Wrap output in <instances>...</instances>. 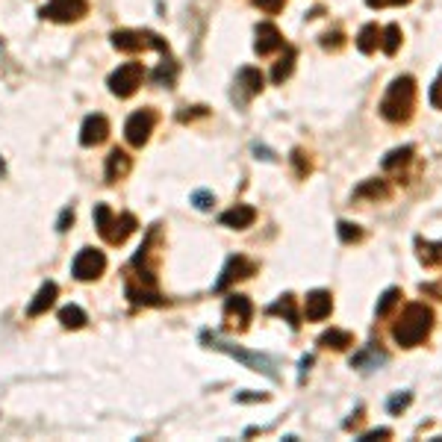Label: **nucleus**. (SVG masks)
<instances>
[{
  "mask_svg": "<svg viewBox=\"0 0 442 442\" xmlns=\"http://www.w3.org/2000/svg\"><path fill=\"white\" fill-rule=\"evenodd\" d=\"M265 313H268V316H284L292 330H298V327H301V316H298V306H295V295H289V292H286V295H280L275 304H268V310H265Z\"/></svg>",
  "mask_w": 442,
  "mask_h": 442,
  "instance_id": "20",
  "label": "nucleus"
},
{
  "mask_svg": "<svg viewBox=\"0 0 442 442\" xmlns=\"http://www.w3.org/2000/svg\"><path fill=\"white\" fill-rule=\"evenodd\" d=\"M147 245H151V233H147V239H145V245L139 248V254L133 256V265H142V260L147 256ZM139 280H142V286H136L133 280L127 284V298H130L133 304H145V306H159V304H165L163 295L154 289V275L147 272V268H142Z\"/></svg>",
  "mask_w": 442,
  "mask_h": 442,
  "instance_id": "5",
  "label": "nucleus"
},
{
  "mask_svg": "<svg viewBox=\"0 0 442 442\" xmlns=\"http://www.w3.org/2000/svg\"><path fill=\"white\" fill-rule=\"evenodd\" d=\"M434 330V310L427 304H407L398 313L395 325H392V339L398 342L401 348H416L431 336Z\"/></svg>",
  "mask_w": 442,
  "mask_h": 442,
  "instance_id": "1",
  "label": "nucleus"
},
{
  "mask_svg": "<svg viewBox=\"0 0 442 442\" xmlns=\"http://www.w3.org/2000/svg\"><path fill=\"white\" fill-rule=\"evenodd\" d=\"M360 419H363V407H357V410H354V413H351V419H345V425H342V427H345V431H351V427L357 425Z\"/></svg>",
  "mask_w": 442,
  "mask_h": 442,
  "instance_id": "44",
  "label": "nucleus"
},
{
  "mask_svg": "<svg viewBox=\"0 0 442 442\" xmlns=\"http://www.w3.org/2000/svg\"><path fill=\"white\" fill-rule=\"evenodd\" d=\"M431 106L442 109V71H439V77L434 80V85H431Z\"/></svg>",
  "mask_w": 442,
  "mask_h": 442,
  "instance_id": "38",
  "label": "nucleus"
},
{
  "mask_svg": "<svg viewBox=\"0 0 442 442\" xmlns=\"http://www.w3.org/2000/svg\"><path fill=\"white\" fill-rule=\"evenodd\" d=\"M85 12H89L85 0H51L42 9V18H51L56 24H71V21H80Z\"/></svg>",
  "mask_w": 442,
  "mask_h": 442,
  "instance_id": "10",
  "label": "nucleus"
},
{
  "mask_svg": "<svg viewBox=\"0 0 442 442\" xmlns=\"http://www.w3.org/2000/svg\"><path fill=\"white\" fill-rule=\"evenodd\" d=\"M419 289H422L425 295H436V298L442 301V284H422Z\"/></svg>",
  "mask_w": 442,
  "mask_h": 442,
  "instance_id": "43",
  "label": "nucleus"
},
{
  "mask_svg": "<svg viewBox=\"0 0 442 442\" xmlns=\"http://www.w3.org/2000/svg\"><path fill=\"white\" fill-rule=\"evenodd\" d=\"M174 77H177L174 59H165V63L154 71V83H156V85H174Z\"/></svg>",
  "mask_w": 442,
  "mask_h": 442,
  "instance_id": "31",
  "label": "nucleus"
},
{
  "mask_svg": "<svg viewBox=\"0 0 442 442\" xmlns=\"http://www.w3.org/2000/svg\"><path fill=\"white\" fill-rule=\"evenodd\" d=\"M224 316L227 318H236L239 322V330H245L251 325V318H254V304H251V298H245V295H227L224 298ZM233 322V325H236Z\"/></svg>",
  "mask_w": 442,
  "mask_h": 442,
  "instance_id": "15",
  "label": "nucleus"
},
{
  "mask_svg": "<svg viewBox=\"0 0 442 442\" xmlns=\"http://www.w3.org/2000/svg\"><path fill=\"white\" fill-rule=\"evenodd\" d=\"M334 313V295L327 289H313L304 298V318L306 322H325Z\"/></svg>",
  "mask_w": 442,
  "mask_h": 442,
  "instance_id": "12",
  "label": "nucleus"
},
{
  "mask_svg": "<svg viewBox=\"0 0 442 442\" xmlns=\"http://www.w3.org/2000/svg\"><path fill=\"white\" fill-rule=\"evenodd\" d=\"M292 163H295V174H298V177L310 174V159L304 156V151H292Z\"/></svg>",
  "mask_w": 442,
  "mask_h": 442,
  "instance_id": "36",
  "label": "nucleus"
},
{
  "mask_svg": "<svg viewBox=\"0 0 442 442\" xmlns=\"http://www.w3.org/2000/svg\"><path fill=\"white\" fill-rule=\"evenodd\" d=\"M256 272V265L248 260V256H242V254H236V256H230V260L224 263V268H221V277L215 280V292H224L230 284H236V280H245V277H251Z\"/></svg>",
  "mask_w": 442,
  "mask_h": 442,
  "instance_id": "11",
  "label": "nucleus"
},
{
  "mask_svg": "<svg viewBox=\"0 0 442 442\" xmlns=\"http://www.w3.org/2000/svg\"><path fill=\"white\" fill-rule=\"evenodd\" d=\"M71 224H74V210H71V206H65V210L59 213V218H56V230H59V233H65Z\"/></svg>",
  "mask_w": 442,
  "mask_h": 442,
  "instance_id": "39",
  "label": "nucleus"
},
{
  "mask_svg": "<svg viewBox=\"0 0 442 442\" xmlns=\"http://www.w3.org/2000/svg\"><path fill=\"white\" fill-rule=\"evenodd\" d=\"M380 47H384L386 56H395L401 47V27L398 24H389V27L380 30Z\"/></svg>",
  "mask_w": 442,
  "mask_h": 442,
  "instance_id": "29",
  "label": "nucleus"
},
{
  "mask_svg": "<svg viewBox=\"0 0 442 442\" xmlns=\"http://www.w3.org/2000/svg\"><path fill=\"white\" fill-rule=\"evenodd\" d=\"M377 44H380V27H377V24H366V27L360 30V35H357L360 54H375Z\"/></svg>",
  "mask_w": 442,
  "mask_h": 442,
  "instance_id": "28",
  "label": "nucleus"
},
{
  "mask_svg": "<svg viewBox=\"0 0 442 442\" xmlns=\"http://www.w3.org/2000/svg\"><path fill=\"white\" fill-rule=\"evenodd\" d=\"M154 124H156V113L154 109H139V113H133L127 118V124H124V136L133 147H142L147 139H151V133H154Z\"/></svg>",
  "mask_w": 442,
  "mask_h": 442,
  "instance_id": "9",
  "label": "nucleus"
},
{
  "mask_svg": "<svg viewBox=\"0 0 442 442\" xmlns=\"http://www.w3.org/2000/svg\"><path fill=\"white\" fill-rule=\"evenodd\" d=\"M109 39H113V47L121 54H139V51H147V47H156V51L168 54L165 39H159L151 30H115Z\"/></svg>",
  "mask_w": 442,
  "mask_h": 442,
  "instance_id": "6",
  "label": "nucleus"
},
{
  "mask_svg": "<svg viewBox=\"0 0 442 442\" xmlns=\"http://www.w3.org/2000/svg\"><path fill=\"white\" fill-rule=\"evenodd\" d=\"M263 92V74L260 68H242L236 74V101L239 104H248L254 95Z\"/></svg>",
  "mask_w": 442,
  "mask_h": 442,
  "instance_id": "14",
  "label": "nucleus"
},
{
  "mask_svg": "<svg viewBox=\"0 0 442 442\" xmlns=\"http://www.w3.org/2000/svg\"><path fill=\"white\" fill-rule=\"evenodd\" d=\"M392 436V427H375V431H368L363 434L357 442H372V439H389Z\"/></svg>",
  "mask_w": 442,
  "mask_h": 442,
  "instance_id": "40",
  "label": "nucleus"
},
{
  "mask_svg": "<svg viewBox=\"0 0 442 442\" xmlns=\"http://www.w3.org/2000/svg\"><path fill=\"white\" fill-rule=\"evenodd\" d=\"M416 256H419L422 265L439 268L442 265V239L439 242H427L422 236H416Z\"/></svg>",
  "mask_w": 442,
  "mask_h": 442,
  "instance_id": "22",
  "label": "nucleus"
},
{
  "mask_svg": "<svg viewBox=\"0 0 442 442\" xmlns=\"http://www.w3.org/2000/svg\"><path fill=\"white\" fill-rule=\"evenodd\" d=\"M284 47V35H280V30L275 27V24H256V42H254V51L260 54V56H268V54H275Z\"/></svg>",
  "mask_w": 442,
  "mask_h": 442,
  "instance_id": "16",
  "label": "nucleus"
},
{
  "mask_svg": "<svg viewBox=\"0 0 442 442\" xmlns=\"http://www.w3.org/2000/svg\"><path fill=\"white\" fill-rule=\"evenodd\" d=\"M106 272V256L104 251L97 248H80V254L74 256V265H71V275L83 280V284H89V280H97Z\"/></svg>",
  "mask_w": 442,
  "mask_h": 442,
  "instance_id": "7",
  "label": "nucleus"
},
{
  "mask_svg": "<svg viewBox=\"0 0 442 442\" xmlns=\"http://www.w3.org/2000/svg\"><path fill=\"white\" fill-rule=\"evenodd\" d=\"M401 298H404V292H401L398 286H389L384 295H380V301H377V306H375V316H377V318H386V316L401 304Z\"/></svg>",
  "mask_w": 442,
  "mask_h": 442,
  "instance_id": "27",
  "label": "nucleus"
},
{
  "mask_svg": "<svg viewBox=\"0 0 442 442\" xmlns=\"http://www.w3.org/2000/svg\"><path fill=\"white\" fill-rule=\"evenodd\" d=\"M254 6L263 9V12H268V15H277V12L286 6V0H254Z\"/></svg>",
  "mask_w": 442,
  "mask_h": 442,
  "instance_id": "37",
  "label": "nucleus"
},
{
  "mask_svg": "<svg viewBox=\"0 0 442 442\" xmlns=\"http://www.w3.org/2000/svg\"><path fill=\"white\" fill-rule=\"evenodd\" d=\"M130 168H133V159L127 156V151H121V147H113L106 156V168H104V177L106 183H118V180H124L130 174Z\"/></svg>",
  "mask_w": 442,
  "mask_h": 442,
  "instance_id": "18",
  "label": "nucleus"
},
{
  "mask_svg": "<svg viewBox=\"0 0 442 442\" xmlns=\"http://www.w3.org/2000/svg\"><path fill=\"white\" fill-rule=\"evenodd\" d=\"M392 195V189L386 186V180H377V177H372V180H363L357 189H354V201H363V198H368V201H386Z\"/></svg>",
  "mask_w": 442,
  "mask_h": 442,
  "instance_id": "23",
  "label": "nucleus"
},
{
  "mask_svg": "<svg viewBox=\"0 0 442 442\" xmlns=\"http://www.w3.org/2000/svg\"><path fill=\"white\" fill-rule=\"evenodd\" d=\"M377 109L389 124H407L413 118V109H416V80L410 74H401V77L389 83V89H386Z\"/></svg>",
  "mask_w": 442,
  "mask_h": 442,
  "instance_id": "2",
  "label": "nucleus"
},
{
  "mask_svg": "<svg viewBox=\"0 0 442 442\" xmlns=\"http://www.w3.org/2000/svg\"><path fill=\"white\" fill-rule=\"evenodd\" d=\"M236 401H239V404H251V401H268V395H265V392H248V395H245V392H239V395H236Z\"/></svg>",
  "mask_w": 442,
  "mask_h": 442,
  "instance_id": "42",
  "label": "nucleus"
},
{
  "mask_svg": "<svg viewBox=\"0 0 442 442\" xmlns=\"http://www.w3.org/2000/svg\"><path fill=\"white\" fill-rule=\"evenodd\" d=\"M204 339V345L206 348H215V351H221V354H230L233 360H239L242 366H248L251 372H260V375H265V377H272V380H277V372H275V363L265 357V354H254V351H245V348H239V345H233V342H227V339H221V336H215V334H204L201 336Z\"/></svg>",
  "mask_w": 442,
  "mask_h": 442,
  "instance_id": "4",
  "label": "nucleus"
},
{
  "mask_svg": "<svg viewBox=\"0 0 442 442\" xmlns=\"http://www.w3.org/2000/svg\"><path fill=\"white\" fill-rule=\"evenodd\" d=\"M413 404V392L410 389H404V392H398V395H392L389 401H386V410L392 413V416H401L404 410H407Z\"/></svg>",
  "mask_w": 442,
  "mask_h": 442,
  "instance_id": "33",
  "label": "nucleus"
},
{
  "mask_svg": "<svg viewBox=\"0 0 442 442\" xmlns=\"http://www.w3.org/2000/svg\"><path fill=\"white\" fill-rule=\"evenodd\" d=\"M109 136V121L104 115H89L80 127V145L83 147H95Z\"/></svg>",
  "mask_w": 442,
  "mask_h": 442,
  "instance_id": "17",
  "label": "nucleus"
},
{
  "mask_svg": "<svg viewBox=\"0 0 442 442\" xmlns=\"http://www.w3.org/2000/svg\"><path fill=\"white\" fill-rule=\"evenodd\" d=\"M416 154L413 145H404V147H395V151H389L384 159H380V165H384V171H398L404 165H410V159Z\"/></svg>",
  "mask_w": 442,
  "mask_h": 442,
  "instance_id": "25",
  "label": "nucleus"
},
{
  "mask_svg": "<svg viewBox=\"0 0 442 442\" xmlns=\"http://www.w3.org/2000/svg\"><path fill=\"white\" fill-rule=\"evenodd\" d=\"M295 59H298V54H295V47H286V54L277 59L275 63V68H272V80L280 85L284 80H289L292 77V68H295Z\"/></svg>",
  "mask_w": 442,
  "mask_h": 442,
  "instance_id": "26",
  "label": "nucleus"
},
{
  "mask_svg": "<svg viewBox=\"0 0 442 442\" xmlns=\"http://www.w3.org/2000/svg\"><path fill=\"white\" fill-rule=\"evenodd\" d=\"M142 77H145L142 63H124V65H118L113 74H109V92L118 95V97H130V95L142 85Z\"/></svg>",
  "mask_w": 442,
  "mask_h": 442,
  "instance_id": "8",
  "label": "nucleus"
},
{
  "mask_svg": "<svg viewBox=\"0 0 442 442\" xmlns=\"http://www.w3.org/2000/svg\"><path fill=\"white\" fill-rule=\"evenodd\" d=\"M313 366V354H306V357H301V384H304V377H306V368H310Z\"/></svg>",
  "mask_w": 442,
  "mask_h": 442,
  "instance_id": "45",
  "label": "nucleus"
},
{
  "mask_svg": "<svg viewBox=\"0 0 442 442\" xmlns=\"http://www.w3.org/2000/svg\"><path fill=\"white\" fill-rule=\"evenodd\" d=\"M192 204H195V210L206 213V210H210V206L215 204V195H213L210 189H198V192H192Z\"/></svg>",
  "mask_w": 442,
  "mask_h": 442,
  "instance_id": "34",
  "label": "nucleus"
},
{
  "mask_svg": "<svg viewBox=\"0 0 442 442\" xmlns=\"http://www.w3.org/2000/svg\"><path fill=\"white\" fill-rule=\"evenodd\" d=\"M256 221V210L248 204H236V206H230L227 213H221L218 215V224L221 227H233V230H245V227H251Z\"/></svg>",
  "mask_w": 442,
  "mask_h": 442,
  "instance_id": "19",
  "label": "nucleus"
},
{
  "mask_svg": "<svg viewBox=\"0 0 442 442\" xmlns=\"http://www.w3.org/2000/svg\"><path fill=\"white\" fill-rule=\"evenodd\" d=\"M318 345L322 348H334V351H345L354 345V334L351 330H339V327H330L318 336Z\"/></svg>",
  "mask_w": 442,
  "mask_h": 442,
  "instance_id": "24",
  "label": "nucleus"
},
{
  "mask_svg": "<svg viewBox=\"0 0 442 442\" xmlns=\"http://www.w3.org/2000/svg\"><path fill=\"white\" fill-rule=\"evenodd\" d=\"M59 322H63V327H71V330H77V327H83L89 318H85V313L80 310L77 304H68V306H63L59 310Z\"/></svg>",
  "mask_w": 442,
  "mask_h": 442,
  "instance_id": "30",
  "label": "nucleus"
},
{
  "mask_svg": "<svg viewBox=\"0 0 442 442\" xmlns=\"http://www.w3.org/2000/svg\"><path fill=\"white\" fill-rule=\"evenodd\" d=\"M336 233H339V242H342V245H354V242H360V239H363L360 224H351V221H339V224H336Z\"/></svg>",
  "mask_w": 442,
  "mask_h": 442,
  "instance_id": "32",
  "label": "nucleus"
},
{
  "mask_svg": "<svg viewBox=\"0 0 442 442\" xmlns=\"http://www.w3.org/2000/svg\"><path fill=\"white\" fill-rule=\"evenodd\" d=\"M95 227H97V233L104 236V242L121 245L133 230L139 227V221H136V215H133V213L115 215L106 204H95Z\"/></svg>",
  "mask_w": 442,
  "mask_h": 442,
  "instance_id": "3",
  "label": "nucleus"
},
{
  "mask_svg": "<svg viewBox=\"0 0 442 442\" xmlns=\"http://www.w3.org/2000/svg\"><path fill=\"white\" fill-rule=\"evenodd\" d=\"M342 44H345V35H342L339 30L325 33V35H322V47H325V51H339Z\"/></svg>",
  "mask_w": 442,
  "mask_h": 442,
  "instance_id": "35",
  "label": "nucleus"
},
{
  "mask_svg": "<svg viewBox=\"0 0 442 442\" xmlns=\"http://www.w3.org/2000/svg\"><path fill=\"white\" fill-rule=\"evenodd\" d=\"M56 295H59V289H56L54 280H47V284H42V289L35 292V298H33V301H30V306H27V316H30V318H35V316L47 313V310L54 306Z\"/></svg>",
  "mask_w": 442,
  "mask_h": 442,
  "instance_id": "21",
  "label": "nucleus"
},
{
  "mask_svg": "<svg viewBox=\"0 0 442 442\" xmlns=\"http://www.w3.org/2000/svg\"><path fill=\"white\" fill-rule=\"evenodd\" d=\"M372 9H386V6H407L410 0H366Z\"/></svg>",
  "mask_w": 442,
  "mask_h": 442,
  "instance_id": "41",
  "label": "nucleus"
},
{
  "mask_svg": "<svg viewBox=\"0 0 442 442\" xmlns=\"http://www.w3.org/2000/svg\"><path fill=\"white\" fill-rule=\"evenodd\" d=\"M386 363H389V354L380 348V342H368V345H363L351 357V368H360V372H375V368L386 366Z\"/></svg>",
  "mask_w": 442,
  "mask_h": 442,
  "instance_id": "13",
  "label": "nucleus"
}]
</instances>
